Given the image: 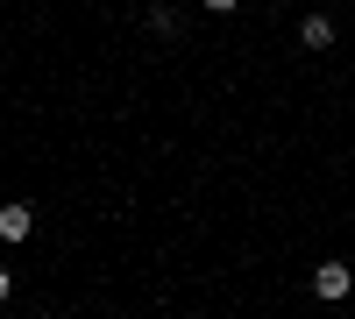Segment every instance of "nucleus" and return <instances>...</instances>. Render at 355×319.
Listing matches in <instances>:
<instances>
[{"mask_svg":"<svg viewBox=\"0 0 355 319\" xmlns=\"http://www.w3.org/2000/svg\"><path fill=\"white\" fill-rule=\"evenodd\" d=\"M348 291H355V270H348V263H334V255H327V263H313V298H320V305H341Z\"/></svg>","mask_w":355,"mask_h":319,"instance_id":"obj_1","label":"nucleus"},{"mask_svg":"<svg viewBox=\"0 0 355 319\" xmlns=\"http://www.w3.org/2000/svg\"><path fill=\"white\" fill-rule=\"evenodd\" d=\"M199 8H206V15H234V8H242V0H199Z\"/></svg>","mask_w":355,"mask_h":319,"instance_id":"obj_4","label":"nucleus"},{"mask_svg":"<svg viewBox=\"0 0 355 319\" xmlns=\"http://www.w3.org/2000/svg\"><path fill=\"white\" fill-rule=\"evenodd\" d=\"M327 319H341V312H327Z\"/></svg>","mask_w":355,"mask_h":319,"instance_id":"obj_6","label":"nucleus"},{"mask_svg":"<svg viewBox=\"0 0 355 319\" xmlns=\"http://www.w3.org/2000/svg\"><path fill=\"white\" fill-rule=\"evenodd\" d=\"M8 298H15V270L0 263V305H8Z\"/></svg>","mask_w":355,"mask_h":319,"instance_id":"obj_5","label":"nucleus"},{"mask_svg":"<svg viewBox=\"0 0 355 319\" xmlns=\"http://www.w3.org/2000/svg\"><path fill=\"white\" fill-rule=\"evenodd\" d=\"M334 36H341L334 15H306V21H299V43H306V50H334Z\"/></svg>","mask_w":355,"mask_h":319,"instance_id":"obj_3","label":"nucleus"},{"mask_svg":"<svg viewBox=\"0 0 355 319\" xmlns=\"http://www.w3.org/2000/svg\"><path fill=\"white\" fill-rule=\"evenodd\" d=\"M28 235H36V206H28V199H8V206H0V241H28Z\"/></svg>","mask_w":355,"mask_h":319,"instance_id":"obj_2","label":"nucleus"}]
</instances>
